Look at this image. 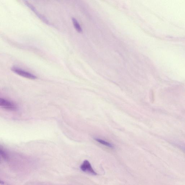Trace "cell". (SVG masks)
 <instances>
[{"instance_id":"1","label":"cell","mask_w":185,"mask_h":185,"mask_svg":"<svg viewBox=\"0 0 185 185\" xmlns=\"http://www.w3.org/2000/svg\"><path fill=\"white\" fill-rule=\"evenodd\" d=\"M12 71L17 75L20 76L24 78H29L31 79H36L37 78V77L33 74L30 73L27 71L23 70L18 68L16 67H12L11 68Z\"/></svg>"},{"instance_id":"2","label":"cell","mask_w":185,"mask_h":185,"mask_svg":"<svg viewBox=\"0 0 185 185\" xmlns=\"http://www.w3.org/2000/svg\"><path fill=\"white\" fill-rule=\"evenodd\" d=\"M80 168L84 172L89 173L93 175H97V173L93 170L91 164L88 160H86L83 162L80 166Z\"/></svg>"},{"instance_id":"3","label":"cell","mask_w":185,"mask_h":185,"mask_svg":"<svg viewBox=\"0 0 185 185\" xmlns=\"http://www.w3.org/2000/svg\"><path fill=\"white\" fill-rule=\"evenodd\" d=\"M0 106L7 110H15L17 107L14 103L3 98H0Z\"/></svg>"},{"instance_id":"4","label":"cell","mask_w":185,"mask_h":185,"mask_svg":"<svg viewBox=\"0 0 185 185\" xmlns=\"http://www.w3.org/2000/svg\"><path fill=\"white\" fill-rule=\"evenodd\" d=\"M25 4L26 5H27L29 8H30V9H31L32 11L34 12L35 13H36V15H37L38 17L39 18L43 20V21H44L45 23H46V24L51 25L50 23L49 22V21H48L44 17H43V15H42L40 14H39V13L38 12L37 10L36 9V8H35L34 7H33L32 5H31V4L29 3L28 2H27V1H25Z\"/></svg>"},{"instance_id":"5","label":"cell","mask_w":185,"mask_h":185,"mask_svg":"<svg viewBox=\"0 0 185 185\" xmlns=\"http://www.w3.org/2000/svg\"><path fill=\"white\" fill-rule=\"evenodd\" d=\"M72 21L73 23L74 27H75L77 31L79 33L82 32V28H81L77 20L75 18H73L72 19Z\"/></svg>"},{"instance_id":"6","label":"cell","mask_w":185,"mask_h":185,"mask_svg":"<svg viewBox=\"0 0 185 185\" xmlns=\"http://www.w3.org/2000/svg\"><path fill=\"white\" fill-rule=\"evenodd\" d=\"M95 140L97 142L100 143V144H102V145L106 146L109 147L110 148H113V144H110V143L106 142L103 140H102L100 139H95Z\"/></svg>"},{"instance_id":"7","label":"cell","mask_w":185,"mask_h":185,"mask_svg":"<svg viewBox=\"0 0 185 185\" xmlns=\"http://www.w3.org/2000/svg\"><path fill=\"white\" fill-rule=\"evenodd\" d=\"M1 151L0 152H1V155L2 156L3 158L6 160L8 158V157H7V156L6 154V153L1 149V151Z\"/></svg>"},{"instance_id":"8","label":"cell","mask_w":185,"mask_h":185,"mask_svg":"<svg viewBox=\"0 0 185 185\" xmlns=\"http://www.w3.org/2000/svg\"><path fill=\"white\" fill-rule=\"evenodd\" d=\"M177 146H178L179 147V148L180 149L182 150V151L185 153V145H182V144H178Z\"/></svg>"}]
</instances>
